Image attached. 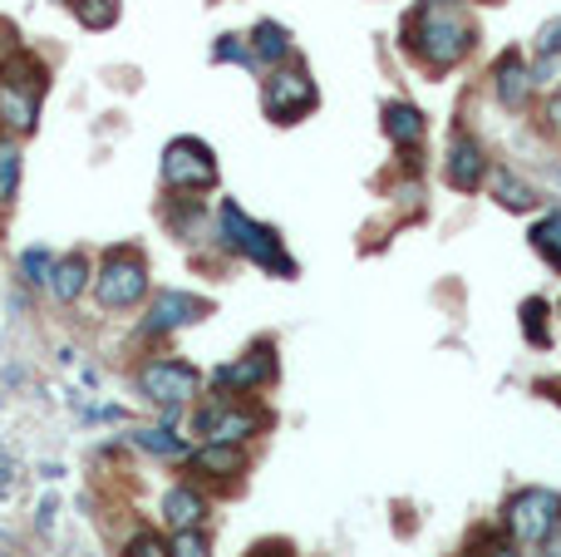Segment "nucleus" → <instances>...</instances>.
Wrapping results in <instances>:
<instances>
[{
    "instance_id": "dca6fc26",
    "label": "nucleus",
    "mask_w": 561,
    "mask_h": 557,
    "mask_svg": "<svg viewBox=\"0 0 561 557\" xmlns=\"http://www.w3.org/2000/svg\"><path fill=\"white\" fill-rule=\"evenodd\" d=\"M247 45H252L256 69H276V65H286V59H290L296 39H290V30L280 25V20H256L252 35H247Z\"/></svg>"
},
{
    "instance_id": "a878e982",
    "label": "nucleus",
    "mask_w": 561,
    "mask_h": 557,
    "mask_svg": "<svg viewBox=\"0 0 561 557\" xmlns=\"http://www.w3.org/2000/svg\"><path fill=\"white\" fill-rule=\"evenodd\" d=\"M124 557H173V538H163V533H153V528H138L134 538L124 543Z\"/></svg>"
},
{
    "instance_id": "6e6552de",
    "label": "nucleus",
    "mask_w": 561,
    "mask_h": 557,
    "mask_svg": "<svg viewBox=\"0 0 561 557\" xmlns=\"http://www.w3.org/2000/svg\"><path fill=\"white\" fill-rule=\"evenodd\" d=\"M557 519H561V499L552 489H523V493H513L503 509V528L517 548H537Z\"/></svg>"
},
{
    "instance_id": "9b49d317",
    "label": "nucleus",
    "mask_w": 561,
    "mask_h": 557,
    "mask_svg": "<svg viewBox=\"0 0 561 557\" xmlns=\"http://www.w3.org/2000/svg\"><path fill=\"white\" fill-rule=\"evenodd\" d=\"M272 380H276V345L272 341L252 345L242 361L222 365V371L213 375V385L217 390H227V395H256V390H266Z\"/></svg>"
},
{
    "instance_id": "f3484780",
    "label": "nucleus",
    "mask_w": 561,
    "mask_h": 557,
    "mask_svg": "<svg viewBox=\"0 0 561 557\" xmlns=\"http://www.w3.org/2000/svg\"><path fill=\"white\" fill-rule=\"evenodd\" d=\"M89 276H94V262L89 252H69V257H55V272H49V292H55L59 306L79 302L89 292Z\"/></svg>"
},
{
    "instance_id": "0eeeda50",
    "label": "nucleus",
    "mask_w": 561,
    "mask_h": 557,
    "mask_svg": "<svg viewBox=\"0 0 561 557\" xmlns=\"http://www.w3.org/2000/svg\"><path fill=\"white\" fill-rule=\"evenodd\" d=\"M134 385L144 390L148 405L168 410V405H187L203 395V371L187 361H144L134 375Z\"/></svg>"
},
{
    "instance_id": "f257e3e1",
    "label": "nucleus",
    "mask_w": 561,
    "mask_h": 557,
    "mask_svg": "<svg viewBox=\"0 0 561 557\" xmlns=\"http://www.w3.org/2000/svg\"><path fill=\"white\" fill-rule=\"evenodd\" d=\"M473 39H478V30L468 25L458 0H424V5L414 10V20H409V49H414L428 69H438V75L454 69L458 59L473 49Z\"/></svg>"
},
{
    "instance_id": "cd10ccee",
    "label": "nucleus",
    "mask_w": 561,
    "mask_h": 557,
    "mask_svg": "<svg viewBox=\"0 0 561 557\" xmlns=\"http://www.w3.org/2000/svg\"><path fill=\"white\" fill-rule=\"evenodd\" d=\"M173 557H213V543L203 528H183L173 533Z\"/></svg>"
},
{
    "instance_id": "39448f33",
    "label": "nucleus",
    "mask_w": 561,
    "mask_h": 557,
    "mask_svg": "<svg viewBox=\"0 0 561 557\" xmlns=\"http://www.w3.org/2000/svg\"><path fill=\"white\" fill-rule=\"evenodd\" d=\"M262 109H266L272 124H300L306 114L320 109V89L306 69L286 59V65H276L272 75L262 79Z\"/></svg>"
},
{
    "instance_id": "7c9ffc66",
    "label": "nucleus",
    "mask_w": 561,
    "mask_h": 557,
    "mask_svg": "<svg viewBox=\"0 0 561 557\" xmlns=\"http://www.w3.org/2000/svg\"><path fill=\"white\" fill-rule=\"evenodd\" d=\"M493 557H527V553H523V548H517V543H513V548H507V543H503V548H497Z\"/></svg>"
},
{
    "instance_id": "20e7f679",
    "label": "nucleus",
    "mask_w": 561,
    "mask_h": 557,
    "mask_svg": "<svg viewBox=\"0 0 561 557\" xmlns=\"http://www.w3.org/2000/svg\"><path fill=\"white\" fill-rule=\"evenodd\" d=\"M89 292L104 311H134L148 296V262L138 247H108L104 262L89 276Z\"/></svg>"
},
{
    "instance_id": "a211bd4d",
    "label": "nucleus",
    "mask_w": 561,
    "mask_h": 557,
    "mask_svg": "<svg viewBox=\"0 0 561 557\" xmlns=\"http://www.w3.org/2000/svg\"><path fill=\"white\" fill-rule=\"evenodd\" d=\"M163 523L173 533L203 528V523H207V499L193 489V484H178V489H168V499H163Z\"/></svg>"
},
{
    "instance_id": "f03ea898",
    "label": "nucleus",
    "mask_w": 561,
    "mask_h": 557,
    "mask_svg": "<svg viewBox=\"0 0 561 557\" xmlns=\"http://www.w3.org/2000/svg\"><path fill=\"white\" fill-rule=\"evenodd\" d=\"M217 247L232 252V257H242V262H252V266H262V272L280 276V282L296 276V262H290V252H286V242H280L276 227L247 217L242 203H232V197L217 207Z\"/></svg>"
},
{
    "instance_id": "1a4fd4ad",
    "label": "nucleus",
    "mask_w": 561,
    "mask_h": 557,
    "mask_svg": "<svg viewBox=\"0 0 561 557\" xmlns=\"http://www.w3.org/2000/svg\"><path fill=\"white\" fill-rule=\"evenodd\" d=\"M266 424H272V414L262 410H237L232 395H217V400H207L203 410L193 414V434L197 440H217V444H247L252 434H262Z\"/></svg>"
},
{
    "instance_id": "f8f14e48",
    "label": "nucleus",
    "mask_w": 561,
    "mask_h": 557,
    "mask_svg": "<svg viewBox=\"0 0 561 557\" xmlns=\"http://www.w3.org/2000/svg\"><path fill=\"white\" fill-rule=\"evenodd\" d=\"M444 183L454 187V193H478V187L488 183V154H483V144H478L468 128H454V138H448Z\"/></svg>"
},
{
    "instance_id": "393cba45",
    "label": "nucleus",
    "mask_w": 561,
    "mask_h": 557,
    "mask_svg": "<svg viewBox=\"0 0 561 557\" xmlns=\"http://www.w3.org/2000/svg\"><path fill=\"white\" fill-rule=\"evenodd\" d=\"M49 272H55V252L49 247H25L20 252V276L30 286H49Z\"/></svg>"
},
{
    "instance_id": "5701e85b",
    "label": "nucleus",
    "mask_w": 561,
    "mask_h": 557,
    "mask_svg": "<svg viewBox=\"0 0 561 557\" xmlns=\"http://www.w3.org/2000/svg\"><path fill=\"white\" fill-rule=\"evenodd\" d=\"M84 30H108L118 20V0H65Z\"/></svg>"
},
{
    "instance_id": "4468645a",
    "label": "nucleus",
    "mask_w": 561,
    "mask_h": 557,
    "mask_svg": "<svg viewBox=\"0 0 561 557\" xmlns=\"http://www.w3.org/2000/svg\"><path fill=\"white\" fill-rule=\"evenodd\" d=\"M187 464H193L197 474H207V479H237V474H247L252 454H247V444H217V440H203L197 450H187Z\"/></svg>"
},
{
    "instance_id": "412c9836",
    "label": "nucleus",
    "mask_w": 561,
    "mask_h": 557,
    "mask_svg": "<svg viewBox=\"0 0 561 557\" xmlns=\"http://www.w3.org/2000/svg\"><path fill=\"white\" fill-rule=\"evenodd\" d=\"M20 168H25L20 138L15 134H0V207H15V197H20Z\"/></svg>"
},
{
    "instance_id": "2f4dec72",
    "label": "nucleus",
    "mask_w": 561,
    "mask_h": 557,
    "mask_svg": "<svg viewBox=\"0 0 561 557\" xmlns=\"http://www.w3.org/2000/svg\"><path fill=\"white\" fill-rule=\"evenodd\" d=\"M547 118H552V128L561 134V99H552V114H547Z\"/></svg>"
},
{
    "instance_id": "ddd939ff",
    "label": "nucleus",
    "mask_w": 561,
    "mask_h": 557,
    "mask_svg": "<svg viewBox=\"0 0 561 557\" xmlns=\"http://www.w3.org/2000/svg\"><path fill=\"white\" fill-rule=\"evenodd\" d=\"M533 65H527L517 49H507V55H497L493 65V94L503 109H527V99H533Z\"/></svg>"
},
{
    "instance_id": "423d86ee",
    "label": "nucleus",
    "mask_w": 561,
    "mask_h": 557,
    "mask_svg": "<svg viewBox=\"0 0 561 557\" xmlns=\"http://www.w3.org/2000/svg\"><path fill=\"white\" fill-rule=\"evenodd\" d=\"M217 178H222V168L203 138H173L163 148V183L178 193H213Z\"/></svg>"
},
{
    "instance_id": "7ed1b4c3",
    "label": "nucleus",
    "mask_w": 561,
    "mask_h": 557,
    "mask_svg": "<svg viewBox=\"0 0 561 557\" xmlns=\"http://www.w3.org/2000/svg\"><path fill=\"white\" fill-rule=\"evenodd\" d=\"M49 89V69L35 55H10L0 65V128L30 134L39 124V99Z\"/></svg>"
},
{
    "instance_id": "bb28decb",
    "label": "nucleus",
    "mask_w": 561,
    "mask_h": 557,
    "mask_svg": "<svg viewBox=\"0 0 561 557\" xmlns=\"http://www.w3.org/2000/svg\"><path fill=\"white\" fill-rule=\"evenodd\" d=\"M213 59L217 65H242V69H256V59H252V45H247L242 35H222L213 45Z\"/></svg>"
},
{
    "instance_id": "9d476101",
    "label": "nucleus",
    "mask_w": 561,
    "mask_h": 557,
    "mask_svg": "<svg viewBox=\"0 0 561 557\" xmlns=\"http://www.w3.org/2000/svg\"><path fill=\"white\" fill-rule=\"evenodd\" d=\"M207 311H213V306H207L203 296H193V292H158L153 302H148L144 321H138V336H144V341H153V336L183 331V326L203 321Z\"/></svg>"
},
{
    "instance_id": "aec40b11",
    "label": "nucleus",
    "mask_w": 561,
    "mask_h": 557,
    "mask_svg": "<svg viewBox=\"0 0 561 557\" xmlns=\"http://www.w3.org/2000/svg\"><path fill=\"white\" fill-rule=\"evenodd\" d=\"M128 444H134V450H144V454H153V459H187V450H193V444H187L178 430H168V424L134 430V434H128Z\"/></svg>"
},
{
    "instance_id": "c756f323",
    "label": "nucleus",
    "mask_w": 561,
    "mask_h": 557,
    "mask_svg": "<svg viewBox=\"0 0 561 557\" xmlns=\"http://www.w3.org/2000/svg\"><path fill=\"white\" fill-rule=\"evenodd\" d=\"M537 548H542V553H537V557H561V519L552 523V528H547V538H542V543H537Z\"/></svg>"
},
{
    "instance_id": "4be33fe9",
    "label": "nucleus",
    "mask_w": 561,
    "mask_h": 557,
    "mask_svg": "<svg viewBox=\"0 0 561 557\" xmlns=\"http://www.w3.org/2000/svg\"><path fill=\"white\" fill-rule=\"evenodd\" d=\"M533 247L547 257V266L561 272V213H547L533 223Z\"/></svg>"
},
{
    "instance_id": "473e14b6",
    "label": "nucleus",
    "mask_w": 561,
    "mask_h": 557,
    "mask_svg": "<svg viewBox=\"0 0 561 557\" xmlns=\"http://www.w3.org/2000/svg\"><path fill=\"white\" fill-rule=\"evenodd\" d=\"M55 5H65V0H55Z\"/></svg>"
},
{
    "instance_id": "b1692460",
    "label": "nucleus",
    "mask_w": 561,
    "mask_h": 557,
    "mask_svg": "<svg viewBox=\"0 0 561 557\" xmlns=\"http://www.w3.org/2000/svg\"><path fill=\"white\" fill-rule=\"evenodd\" d=\"M547 316H552V306L542 302V296H533V302H523V336L533 345H552V331H547Z\"/></svg>"
},
{
    "instance_id": "c85d7f7f",
    "label": "nucleus",
    "mask_w": 561,
    "mask_h": 557,
    "mask_svg": "<svg viewBox=\"0 0 561 557\" xmlns=\"http://www.w3.org/2000/svg\"><path fill=\"white\" fill-rule=\"evenodd\" d=\"M537 59H561V15L537 30Z\"/></svg>"
},
{
    "instance_id": "6ab92c4d",
    "label": "nucleus",
    "mask_w": 561,
    "mask_h": 557,
    "mask_svg": "<svg viewBox=\"0 0 561 557\" xmlns=\"http://www.w3.org/2000/svg\"><path fill=\"white\" fill-rule=\"evenodd\" d=\"M488 183H493V197L507 207V213H533V207L542 203V193H537L533 183H523L513 168H493V173H488Z\"/></svg>"
},
{
    "instance_id": "2eb2a0df",
    "label": "nucleus",
    "mask_w": 561,
    "mask_h": 557,
    "mask_svg": "<svg viewBox=\"0 0 561 557\" xmlns=\"http://www.w3.org/2000/svg\"><path fill=\"white\" fill-rule=\"evenodd\" d=\"M379 114H385L379 124H385V138H389V144L404 148V154H409V148L419 154V144H424V109L409 104V99H389Z\"/></svg>"
}]
</instances>
